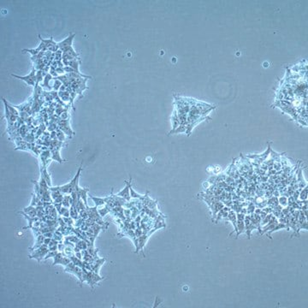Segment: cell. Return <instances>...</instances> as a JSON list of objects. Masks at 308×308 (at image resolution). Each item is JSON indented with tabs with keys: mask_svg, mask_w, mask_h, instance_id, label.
Wrapping results in <instances>:
<instances>
[{
	"mask_svg": "<svg viewBox=\"0 0 308 308\" xmlns=\"http://www.w3.org/2000/svg\"><path fill=\"white\" fill-rule=\"evenodd\" d=\"M53 80H54V84H53V86H52V88H53V90L54 91L57 92V91L60 89V88L63 86V83H62L61 81L56 79L55 77H53Z\"/></svg>",
	"mask_w": 308,
	"mask_h": 308,
	"instance_id": "cell-17",
	"label": "cell"
},
{
	"mask_svg": "<svg viewBox=\"0 0 308 308\" xmlns=\"http://www.w3.org/2000/svg\"><path fill=\"white\" fill-rule=\"evenodd\" d=\"M81 165L80 166L75 176L74 177L72 181L65 185L63 186H59V187H50V191H57L59 190L62 194H71L75 190V187L79 185V177L81 175Z\"/></svg>",
	"mask_w": 308,
	"mask_h": 308,
	"instance_id": "cell-1",
	"label": "cell"
},
{
	"mask_svg": "<svg viewBox=\"0 0 308 308\" xmlns=\"http://www.w3.org/2000/svg\"><path fill=\"white\" fill-rule=\"evenodd\" d=\"M52 80H53V76L50 73H47L45 74V76L44 77V80H43L44 82L40 85L41 88H47L48 90L52 91V89H53V88H52V87H51V85L49 83L50 81H52Z\"/></svg>",
	"mask_w": 308,
	"mask_h": 308,
	"instance_id": "cell-9",
	"label": "cell"
},
{
	"mask_svg": "<svg viewBox=\"0 0 308 308\" xmlns=\"http://www.w3.org/2000/svg\"><path fill=\"white\" fill-rule=\"evenodd\" d=\"M71 260L73 264L74 265H77V266H80L81 268L83 267V261H81V259H80L79 258H77L75 255H71L70 257H69Z\"/></svg>",
	"mask_w": 308,
	"mask_h": 308,
	"instance_id": "cell-13",
	"label": "cell"
},
{
	"mask_svg": "<svg viewBox=\"0 0 308 308\" xmlns=\"http://www.w3.org/2000/svg\"><path fill=\"white\" fill-rule=\"evenodd\" d=\"M70 217L74 219V220H77L78 219V211H77V209H76V207L75 206H73V205H71L70 206Z\"/></svg>",
	"mask_w": 308,
	"mask_h": 308,
	"instance_id": "cell-16",
	"label": "cell"
},
{
	"mask_svg": "<svg viewBox=\"0 0 308 308\" xmlns=\"http://www.w3.org/2000/svg\"><path fill=\"white\" fill-rule=\"evenodd\" d=\"M57 138L58 141H64L65 135H64L63 132H61V129H60V128H57Z\"/></svg>",
	"mask_w": 308,
	"mask_h": 308,
	"instance_id": "cell-20",
	"label": "cell"
},
{
	"mask_svg": "<svg viewBox=\"0 0 308 308\" xmlns=\"http://www.w3.org/2000/svg\"><path fill=\"white\" fill-rule=\"evenodd\" d=\"M79 60H80V59L74 58V59H73L71 61H70V62L68 63V66H70V68H72L74 70L79 71V64H80Z\"/></svg>",
	"mask_w": 308,
	"mask_h": 308,
	"instance_id": "cell-14",
	"label": "cell"
},
{
	"mask_svg": "<svg viewBox=\"0 0 308 308\" xmlns=\"http://www.w3.org/2000/svg\"><path fill=\"white\" fill-rule=\"evenodd\" d=\"M49 251L50 250L47 247V245L43 244L40 247H39L38 249H36V251L32 255H29V258H35V259L38 260V262H40L42 259L45 258V254H48Z\"/></svg>",
	"mask_w": 308,
	"mask_h": 308,
	"instance_id": "cell-5",
	"label": "cell"
},
{
	"mask_svg": "<svg viewBox=\"0 0 308 308\" xmlns=\"http://www.w3.org/2000/svg\"><path fill=\"white\" fill-rule=\"evenodd\" d=\"M110 208H109V206L107 205V206H105V208H102V209H98V212H99V215H100V217L101 218H103V217H105V215L106 214V213H108V212H110Z\"/></svg>",
	"mask_w": 308,
	"mask_h": 308,
	"instance_id": "cell-19",
	"label": "cell"
},
{
	"mask_svg": "<svg viewBox=\"0 0 308 308\" xmlns=\"http://www.w3.org/2000/svg\"><path fill=\"white\" fill-rule=\"evenodd\" d=\"M105 262V258H98L96 260H94L92 263H91V269L92 271L96 273H99V268L103 265V264Z\"/></svg>",
	"mask_w": 308,
	"mask_h": 308,
	"instance_id": "cell-8",
	"label": "cell"
},
{
	"mask_svg": "<svg viewBox=\"0 0 308 308\" xmlns=\"http://www.w3.org/2000/svg\"><path fill=\"white\" fill-rule=\"evenodd\" d=\"M12 76H14L15 78H17V79H20L21 81H24L28 86H32V87H35L36 85V70H35V68L33 69L32 72L30 73L29 74L26 75V76H20V75H16V74H11Z\"/></svg>",
	"mask_w": 308,
	"mask_h": 308,
	"instance_id": "cell-4",
	"label": "cell"
},
{
	"mask_svg": "<svg viewBox=\"0 0 308 308\" xmlns=\"http://www.w3.org/2000/svg\"><path fill=\"white\" fill-rule=\"evenodd\" d=\"M83 270V282H87L88 285H90L92 288L99 281L103 280L104 277H101L98 275V273L92 271H88L85 269Z\"/></svg>",
	"mask_w": 308,
	"mask_h": 308,
	"instance_id": "cell-2",
	"label": "cell"
},
{
	"mask_svg": "<svg viewBox=\"0 0 308 308\" xmlns=\"http://www.w3.org/2000/svg\"><path fill=\"white\" fill-rule=\"evenodd\" d=\"M116 195H118V196H123V197H124V198H126V199H129V196H128V186H127L122 192H120V193H118Z\"/></svg>",
	"mask_w": 308,
	"mask_h": 308,
	"instance_id": "cell-21",
	"label": "cell"
},
{
	"mask_svg": "<svg viewBox=\"0 0 308 308\" xmlns=\"http://www.w3.org/2000/svg\"><path fill=\"white\" fill-rule=\"evenodd\" d=\"M62 52H63V53H64V54H67V55H69V56H70V57H74V58H78V59H80V58H79V55L77 54V53L74 52V50L73 49L72 46L67 47V48L63 49Z\"/></svg>",
	"mask_w": 308,
	"mask_h": 308,
	"instance_id": "cell-11",
	"label": "cell"
},
{
	"mask_svg": "<svg viewBox=\"0 0 308 308\" xmlns=\"http://www.w3.org/2000/svg\"><path fill=\"white\" fill-rule=\"evenodd\" d=\"M63 221L65 222V223H66V224H68L70 227V226H72L73 224H74V221H73L72 218H70V217L65 218V217H63Z\"/></svg>",
	"mask_w": 308,
	"mask_h": 308,
	"instance_id": "cell-22",
	"label": "cell"
},
{
	"mask_svg": "<svg viewBox=\"0 0 308 308\" xmlns=\"http://www.w3.org/2000/svg\"><path fill=\"white\" fill-rule=\"evenodd\" d=\"M56 71H57V74H58V75H59V74L63 75V74L65 73V71H64V69H63V68H60V67L57 68V69H56Z\"/></svg>",
	"mask_w": 308,
	"mask_h": 308,
	"instance_id": "cell-23",
	"label": "cell"
},
{
	"mask_svg": "<svg viewBox=\"0 0 308 308\" xmlns=\"http://www.w3.org/2000/svg\"><path fill=\"white\" fill-rule=\"evenodd\" d=\"M71 262L70 258H67L66 255L63 253H57V255L54 257V263H53V265H62L63 266H66L68 265Z\"/></svg>",
	"mask_w": 308,
	"mask_h": 308,
	"instance_id": "cell-6",
	"label": "cell"
},
{
	"mask_svg": "<svg viewBox=\"0 0 308 308\" xmlns=\"http://www.w3.org/2000/svg\"><path fill=\"white\" fill-rule=\"evenodd\" d=\"M64 271L70 272V273H72L74 275H75V276H77V278L80 279L81 283H83V270H82V268H81L80 266L74 265L72 262H70L68 265L65 266Z\"/></svg>",
	"mask_w": 308,
	"mask_h": 308,
	"instance_id": "cell-3",
	"label": "cell"
},
{
	"mask_svg": "<svg viewBox=\"0 0 308 308\" xmlns=\"http://www.w3.org/2000/svg\"><path fill=\"white\" fill-rule=\"evenodd\" d=\"M51 150V152H52V159L53 160H56L59 163H62L63 160V158L60 157V154H59V150L57 149H50Z\"/></svg>",
	"mask_w": 308,
	"mask_h": 308,
	"instance_id": "cell-10",
	"label": "cell"
},
{
	"mask_svg": "<svg viewBox=\"0 0 308 308\" xmlns=\"http://www.w3.org/2000/svg\"><path fill=\"white\" fill-rule=\"evenodd\" d=\"M70 199H71V196L70 195H65L63 197V205L66 208H69L71 206V204H70Z\"/></svg>",
	"mask_w": 308,
	"mask_h": 308,
	"instance_id": "cell-15",
	"label": "cell"
},
{
	"mask_svg": "<svg viewBox=\"0 0 308 308\" xmlns=\"http://www.w3.org/2000/svg\"><path fill=\"white\" fill-rule=\"evenodd\" d=\"M75 36V34H70V36L68 38H66L65 39H63V41L57 43V45H58V48L59 50L63 51V49L67 48V47H70V46H72V41L74 39V38Z\"/></svg>",
	"mask_w": 308,
	"mask_h": 308,
	"instance_id": "cell-7",
	"label": "cell"
},
{
	"mask_svg": "<svg viewBox=\"0 0 308 308\" xmlns=\"http://www.w3.org/2000/svg\"><path fill=\"white\" fill-rule=\"evenodd\" d=\"M59 215H61L63 217H65V218H68V217L70 216V210L68 208L63 206V207L61 208V210L59 212Z\"/></svg>",
	"mask_w": 308,
	"mask_h": 308,
	"instance_id": "cell-18",
	"label": "cell"
},
{
	"mask_svg": "<svg viewBox=\"0 0 308 308\" xmlns=\"http://www.w3.org/2000/svg\"><path fill=\"white\" fill-rule=\"evenodd\" d=\"M51 240H52V238H49V237H45V240H44V244H45V245H49L50 244V242H51Z\"/></svg>",
	"mask_w": 308,
	"mask_h": 308,
	"instance_id": "cell-24",
	"label": "cell"
},
{
	"mask_svg": "<svg viewBox=\"0 0 308 308\" xmlns=\"http://www.w3.org/2000/svg\"><path fill=\"white\" fill-rule=\"evenodd\" d=\"M89 197L93 200L95 206H97V207L99 205H103L105 203V198H98V197H94L92 195H89Z\"/></svg>",
	"mask_w": 308,
	"mask_h": 308,
	"instance_id": "cell-12",
	"label": "cell"
}]
</instances>
